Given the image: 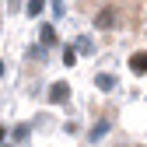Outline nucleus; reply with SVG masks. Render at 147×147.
Wrapping results in <instances>:
<instances>
[{
    "instance_id": "nucleus-1",
    "label": "nucleus",
    "mask_w": 147,
    "mask_h": 147,
    "mask_svg": "<svg viewBox=\"0 0 147 147\" xmlns=\"http://www.w3.org/2000/svg\"><path fill=\"white\" fill-rule=\"evenodd\" d=\"M67 95H70L67 84H53V88H49V102H67Z\"/></svg>"
},
{
    "instance_id": "nucleus-2",
    "label": "nucleus",
    "mask_w": 147,
    "mask_h": 147,
    "mask_svg": "<svg viewBox=\"0 0 147 147\" xmlns=\"http://www.w3.org/2000/svg\"><path fill=\"white\" fill-rule=\"evenodd\" d=\"M130 67H133V74H147V53H137L130 60Z\"/></svg>"
},
{
    "instance_id": "nucleus-3",
    "label": "nucleus",
    "mask_w": 147,
    "mask_h": 147,
    "mask_svg": "<svg viewBox=\"0 0 147 147\" xmlns=\"http://www.w3.org/2000/svg\"><path fill=\"white\" fill-rule=\"evenodd\" d=\"M42 7H46V0H28V18H35V14H42Z\"/></svg>"
},
{
    "instance_id": "nucleus-4",
    "label": "nucleus",
    "mask_w": 147,
    "mask_h": 147,
    "mask_svg": "<svg viewBox=\"0 0 147 147\" xmlns=\"http://www.w3.org/2000/svg\"><path fill=\"white\" fill-rule=\"evenodd\" d=\"M39 35H42V42H46V46L56 42V32H53V25H42V32H39Z\"/></svg>"
},
{
    "instance_id": "nucleus-5",
    "label": "nucleus",
    "mask_w": 147,
    "mask_h": 147,
    "mask_svg": "<svg viewBox=\"0 0 147 147\" xmlns=\"http://www.w3.org/2000/svg\"><path fill=\"white\" fill-rule=\"evenodd\" d=\"M112 21H116V14H112V11H102V14H98V28H109Z\"/></svg>"
},
{
    "instance_id": "nucleus-6",
    "label": "nucleus",
    "mask_w": 147,
    "mask_h": 147,
    "mask_svg": "<svg viewBox=\"0 0 147 147\" xmlns=\"http://www.w3.org/2000/svg\"><path fill=\"white\" fill-rule=\"evenodd\" d=\"M112 84H116V81L109 77V74H102V77H98V88H112Z\"/></svg>"
}]
</instances>
